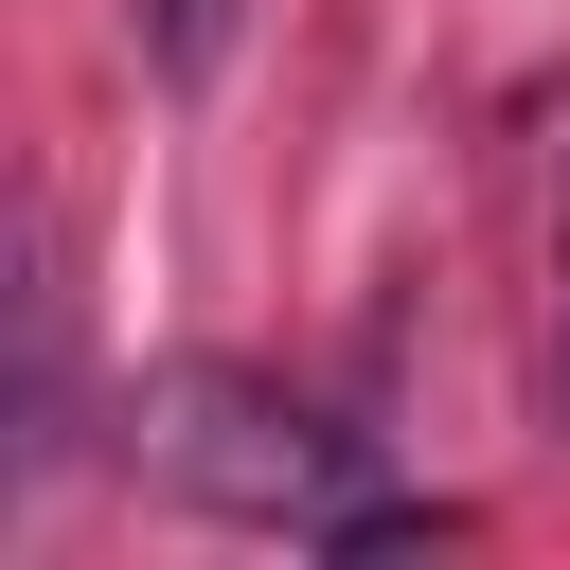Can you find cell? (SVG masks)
<instances>
[{"label":"cell","mask_w":570,"mask_h":570,"mask_svg":"<svg viewBox=\"0 0 570 570\" xmlns=\"http://www.w3.org/2000/svg\"><path fill=\"white\" fill-rule=\"evenodd\" d=\"M125 445H142L178 499L267 517V534H321V552H410V534H445L428 499H374L356 428H321V410H285V392H249V374H160V392H125Z\"/></svg>","instance_id":"1"},{"label":"cell","mask_w":570,"mask_h":570,"mask_svg":"<svg viewBox=\"0 0 570 570\" xmlns=\"http://www.w3.org/2000/svg\"><path fill=\"white\" fill-rule=\"evenodd\" d=\"M71 463V285H53V232L18 249V499Z\"/></svg>","instance_id":"2"},{"label":"cell","mask_w":570,"mask_h":570,"mask_svg":"<svg viewBox=\"0 0 570 570\" xmlns=\"http://www.w3.org/2000/svg\"><path fill=\"white\" fill-rule=\"evenodd\" d=\"M232 36H249V0H142V71H160V89H214Z\"/></svg>","instance_id":"3"},{"label":"cell","mask_w":570,"mask_h":570,"mask_svg":"<svg viewBox=\"0 0 570 570\" xmlns=\"http://www.w3.org/2000/svg\"><path fill=\"white\" fill-rule=\"evenodd\" d=\"M552 374H570V214H552Z\"/></svg>","instance_id":"4"}]
</instances>
